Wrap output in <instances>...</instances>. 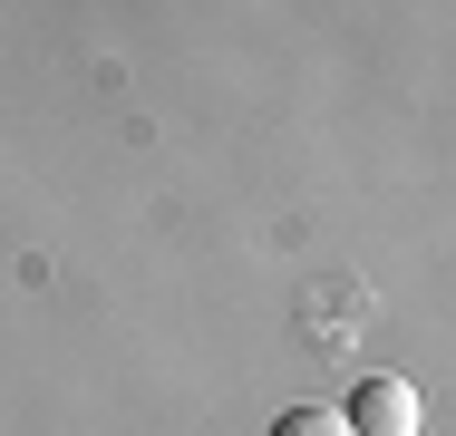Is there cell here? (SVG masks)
Returning <instances> with one entry per match:
<instances>
[{"mask_svg": "<svg viewBox=\"0 0 456 436\" xmlns=\"http://www.w3.org/2000/svg\"><path fill=\"white\" fill-rule=\"evenodd\" d=\"M350 436H418V388L408 378H369L350 398Z\"/></svg>", "mask_w": 456, "mask_h": 436, "instance_id": "cell-1", "label": "cell"}, {"mask_svg": "<svg viewBox=\"0 0 456 436\" xmlns=\"http://www.w3.org/2000/svg\"><path fill=\"white\" fill-rule=\"evenodd\" d=\"M273 436H350V417H330V408H291Z\"/></svg>", "mask_w": 456, "mask_h": 436, "instance_id": "cell-2", "label": "cell"}]
</instances>
